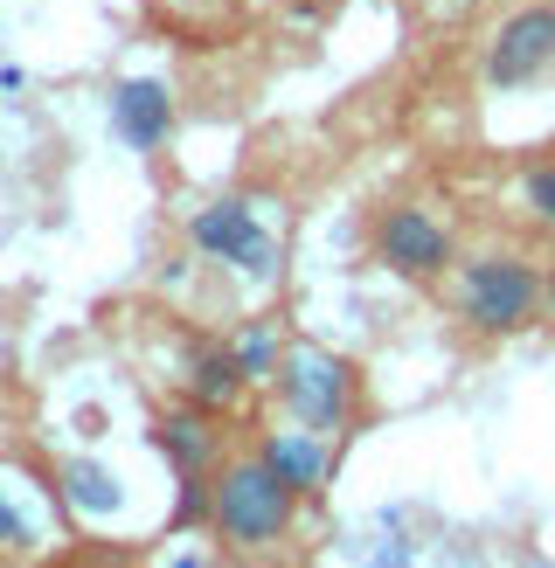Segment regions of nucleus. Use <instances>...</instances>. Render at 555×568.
Returning a JSON list of instances; mask_svg holds the SVG:
<instances>
[{"mask_svg":"<svg viewBox=\"0 0 555 568\" xmlns=\"http://www.w3.org/2000/svg\"><path fill=\"white\" fill-rule=\"evenodd\" d=\"M278 395H285L292 423H305V430H320V437H341L347 416H354V367H347L341 354L299 347V354H285Z\"/></svg>","mask_w":555,"mask_h":568,"instance_id":"obj_3","label":"nucleus"},{"mask_svg":"<svg viewBox=\"0 0 555 568\" xmlns=\"http://www.w3.org/2000/svg\"><path fill=\"white\" fill-rule=\"evenodd\" d=\"M452 8H472V0H452Z\"/></svg>","mask_w":555,"mask_h":568,"instance_id":"obj_14","label":"nucleus"},{"mask_svg":"<svg viewBox=\"0 0 555 568\" xmlns=\"http://www.w3.org/2000/svg\"><path fill=\"white\" fill-rule=\"evenodd\" d=\"M375 257L396 271V277H444L452 271V230L431 215V209H389L375 222Z\"/></svg>","mask_w":555,"mask_h":568,"instance_id":"obj_5","label":"nucleus"},{"mask_svg":"<svg viewBox=\"0 0 555 568\" xmlns=\"http://www.w3.org/2000/svg\"><path fill=\"white\" fill-rule=\"evenodd\" d=\"M250 375H243V361L236 354H202V361H194V403H202V409H222V403H236V388H243Z\"/></svg>","mask_w":555,"mask_h":568,"instance_id":"obj_10","label":"nucleus"},{"mask_svg":"<svg viewBox=\"0 0 555 568\" xmlns=\"http://www.w3.org/2000/svg\"><path fill=\"white\" fill-rule=\"evenodd\" d=\"M521 194H527V209H535V215L548 222V230H555V160H548V166H527Z\"/></svg>","mask_w":555,"mask_h":568,"instance_id":"obj_11","label":"nucleus"},{"mask_svg":"<svg viewBox=\"0 0 555 568\" xmlns=\"http://www.w3.org/2000/svg\"><path fill=\"white\" fill-rule=\"evenodd\" d=\"M209 514H215V534L236 555H258L271 541H285V527H292V486L264 458H236V465H222V478L209 486Z\"/></svg>","mask_w":555,"mask_h":568,"instance_id":"obj_1","label":"nucleus"},{"mask_svg":"<svg viewBox=\"0 0 555 568\" xmlns=\"http://www.w3.org/2000/svg\"><path fill=\"white\" fill-rule=\"evenodd\" d=\"M153 437H160V450L174 458V471L188 478V486L215 465V450H222V430H209V416H160Z\"/></svg>","mask_w":555,"mask_h":568,"instance_id":"obj_8","label":"nucleus"},{"mask_svg":"<svg viewBox=\"0 0 555 568\" xmlns=\"http://www.w3.org/2000/svg\"><path fill=\"white\" fill-rule=\"evenodd\" d=\"M542 70H555V8L548 0L507 14L500 36L486 42V83L493 91H521V83H535Z\"/></svg>","mask_w":555,"mask_h":568,"instance_id":"obj_4","label":"nucleus"},{"mask_svg":"<svg viewBox=\"0 0 555 568\" xmlns=\"http://www.w3.org/2000/svg\"><path fill=\"white\" fill-rule=\"evenodd\" d=\"M458 312H465V326H480V333H521L542 312V277H535V264L500 257V250L458 264Z\"/></svg>","mask_w":555,"mask_h":568,"instance_id":"obj_2","label":"nucleus"},{"mask_svg":"<svg viewBox=\"0 0 555 568\" xmlns=\"http://www.w3.org/2000/svg\"><path fill=\"white\" fill-rule=\"evenodd\" d=\"M258 458L285 478L292 493H320V478H326V437L305 430V423H299V430H271Z\"/></svg>","mask_w":555,"mask_h":568,"instance_id":"obj_7","label":"nucleus"},{"mask_svg":"<svg viewBox=\"0 0 555 568\" xmlns=\"http://www.w3.org/2000/svg\"><path fill=\"white\" fill-rule=\"evenodd\" d=\"M236 361H243V375H250V382L271 375V367H278V339H271V333H250L243 347H236Z\"/></svg>","mask_w":555,"mask_h":568,"instance_id":"obj_12","label":"nucleus"},{"mask_svg":"<svg viewBox=\"0 0 555 568\" xmlns=\"http://www.w3.org/2000/svg\"><path fill=\"white\" fill-rule=\"evenodd\" d=\"M63 478H70V493H77L83 506H111V486H104V471H91V465H70Z\"/></svg>","mask_w":555,"mask_h":568,"instance_id":"obj_13","label":"nucleus"},{"mask_svg":"<svg viewBox=\"0 0 555 568\" xmlns=\"http://www.w3.org/2000/svg\"><path fill=\"white\" fill-rule=\"evenodd\" d=\"M111 119H119V132L132 146H160L167 125H174V104H167L160 83H125V91L111 98Z\"/></svg>","mask_w":555,"mask_h":568,"instance_id":"obj_9","label":"nucleus"},{"mask_svg":"<svg viewBox=\"0 0 555 568\" xmlns=\"http://www.w3.org/2000/svg\"><path fill=\"white\" fill-rule=\"evenodd\" d=\"M194 250H209L222 264H243V271H271V236L258 230V215L243 202H215L194 215Z\"/></svg>","mask_w":555,"mask_h":568,"instance_id":"obj_6","label":"nucleus"}]
</instances>
